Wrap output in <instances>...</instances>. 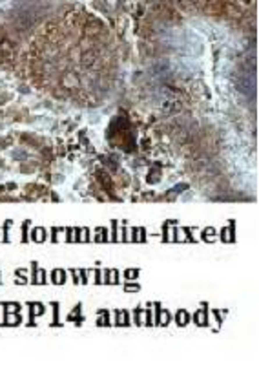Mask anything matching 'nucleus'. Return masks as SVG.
I'll return each mask as SVG.
<instances>
[{
    "mask_svg": "<svg viewBox=\"0 0 259 380\" xmlns=\"http://www.w3.org/2000/svg\"><path fill=\"white\" fill-rule=\"evenodd\" d=\"M80 276H82V283H86V272L84 270H80Z\"/></svg>",
    "mask_w": 259,
    "mask_h": 380,
    "instance_id": "nucleus-1",
    "label": "nucleus"
}]
</instances>
